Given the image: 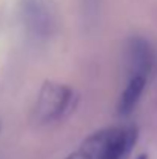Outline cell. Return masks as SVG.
<instances>
[{
  "instance_id": "cell-1",
  "label": "cell",
  "mask_w": 157,
  "mask_h": 159,
  "mask_svg": "<svg viewBox=\"0 0 157 159\" xmlns=\"http://www.w3.org/2000/svg\"><path fill=\"white\" fill-rule=\"evenodd\" d=\"M79 104V94L74 88L48 80L42 85L33 110L34 122L39 125H46L59 122L76 110Z\"/></svg>"
},
{
  "instance_id": "cell-2",
  "label": "cell",
  "mask_w": 157,
  "mask_h": 159,
  "mask_svg": "<svg viewBox=\"0 0 157 159\" xmlns=\"http://www.w3.org/2000/svg\"><path fill=\"white\" fill-rule=\"evenodd\" d=\"M20 19L26 33L37 40H46L55 30V12L50 0H22Z\"/></svg>"
},
{
  "instance_id": "cell-3",
  "label": "cell",
  "mask_w": 157,
  "mask_h": 159,
  "mask_svg": "<svg viewBox=\"0 0 157 159\" xmlns=\"http://www.w3.org/2000/svg\"><path fill=\"white\" fill-rule=\"evenodd\" d=\"M125 57L129 76H143L148 80L157 66V54L151 42L142 36L128 39L125 47Z\"/></svg>"
},
{
  "instance_id": "cell-4",
  "label": "cell",
  "mask_w": 157,
  "mask_h": 159,
  "mask_svg": "<svg viewBox=\"0 0 157 159\" xmlns=\"http://www.w3.org/2000/svg\"><path fill=\"white\" fill-rule=\"evenodd\" d=\"M139 131L134 125L112 127L109 141L106 142L100 159H126L137 142Z\"/></svg>"
},
{
  "instance_id": "cell-5",
  "label": "cell",
  "mask_w": 157,
  "mask_h": 159,
  "mask_svg": "<svg viewBox=\"0 0 157 159\" xmlns=\"http://www.w3.org/2000/svg\"><path fill=\"white\" fill-rule=\"evenodd\" d=\"M148 84V79L143 76H129L126 87L123 88L119 102H117V113L120 116H128L139 104L145 87Z\"/></svg>"
},
{
  "instance_id": "cell-6",
  "label": "cell",
  "mask_w": 157,
  "mask_h": 159,
  "mask_svg": "<svg viewBox=\"0 0 157 159\" xmlns=\"http://www.w3.org/2000/svg\"><path fill=\"white\" fill-rule=\"evenodd\" d=\"M66 159H94L89 153H86L83 148H79L77 152H74V153H71L69 156Z\"/></svg>"
},
{
  "instance_id": "cell-7",
  "label": "cell",
  "mask_w": 157,
  "mask_h": 159,
  "mask_svg": "<svg viewBox=\"0 0 157 159\" xmlns=\"http://www.w3.org/2000/svg\"><path fill=\"white\" fill-rule=\"evenodd\" d=\"M137 159H148V156H146V155H140Z\"/></svg>"
}]
</instances>
